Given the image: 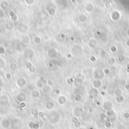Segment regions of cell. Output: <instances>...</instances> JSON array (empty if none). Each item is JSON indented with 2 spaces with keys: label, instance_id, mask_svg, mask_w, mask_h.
Listing matches in <instances>:
<instances>
[{
  "label": "cell",
  "instance_id": "obj_1",
  "mask_svg": "<svg viewBox=\"0 0 129 129\" xmlns=\"http://www.w3.org/2000/svg\"><path fill=\"white\" fill-rule=\"evenodd\" d=\"M23 55L27 60H33L35 57V51L32 48H27L23 51Z\"/></svg>",
  "mask_w": 129,
  "mask_h": 129
},
{
  "label": "cell",
  "instance_id": "obj_2",
  "mask_svg": "<svg viewBox=\"0 0 129 129\" xmlns=\"http://www.w3.org/2000/svg\"><path fill=\"white\" fill-rule=\"evenodd\" d=\"M15 85L17 88H18L20 89L21 88H25L26 86L27 85V78L23 77V76H21L17 78L16 81H15Z\"/></svg>",
  "mask_w": 129,
  "mask_h": 129
},
{
  "label": "cell",
  "instance_id": "obj_3",
  "mask_svg": "<svg viewBox=\"0 0 129 129\" xmlns=\"http://www.w3.org/2000/svg\"><path fill=\"white\" fill-rule=\"evenodd\" d=\"M27 99H28L27 94L24 91H19L18 93H17V94L15 95V100L18 103L27 102Z\"/></svg>",
  "mask_w": 129,
  "mask_h": 129
},
{
  "label": "cell",
  "instance_id": "obj_4",
  "mask_svg": "<svg viewBox=\"0 0 129 129\" xmlns=\"http://www.w3.org/2000/svg\"><path fill=\"white\" fill-rule=\"evenodd\" d=\"M0 126L3 129H9L12 126V120H10L8 118H3L0 121Z\"/></svg>",
  "mask_w": 129,
  "mask_h": 129
},
{
  "label": "cell",
  "instance_id": "obj_5",
  "mask_svg": "<svg viewBox=\"0 0 129 129\" xmlns=\"http://www.w3.org/2000/svg\"><path fill=\"white\" fill-rule=\"evenodd\" d=\"M17 30L22 35L27 34V33L29 30V26L25 23H20L18 24V26L17 27Z\"/></svg>",
  "mask_w": 129,
  "mask_h": 129
},
{
  "label": "cell",
  "instance_id": "obj_6",
  "mask_svg": "<svg viewBox=\"0 0 129 129\" xmlns=\"http://www.w3.org/2000/svg\"><path fill=\"white\" fill-rule=\"evenodd\" d=\"M10 98L6 94L0 95V106H6L9 104Z\"/></svg>",
  "mask_w": 129,
  "mask_h": 129
},
{
  "label": "cell",
  "instance_id": "obj_7",
  "mask_svg": "<svg viewBox=\"0 0 129 129\" xmlns=\"http://www.w3.org/2000/svg\"><path fill=\"white\" fill-rule=\"evenodd\" d=\"M12 46H13L14 49L16 51L18 52V53L23 52V51H24V47H25V46L21 44V43L20 42V41L19 42L14 41L12 42Z\"/></svg>",
  "mask_w": 129,
  "mask_h": 129
},
{
  "label": "cell",
  "instance_id": "obj_8",
  "mask_svg": "<svg viewBox=\"0 0 129 129\" xmlns=\"http://www.w3.org/2000/svg\"><path fill=\"white\" fill-rule=\"evenodd\" d=\"M20 42L24 46H27L30 44L31 42V38L29 35L27 34H23L21 35V37L20 39Z\"/></svg>",
  "mask_w": 129,
  "mask_h": 129
},
{
  "label": "cell",
  "instance_id": "obj_9",
  "mask_svg": "<svg viewBox=\"0 0 129 129\" xmlns=\"http://www.w3.org/2000/svg\"><path fill=\"white\" fill-rule=\"evenodd\" d=\"M41 95H42V91L39 88H34L30 91L31 98H33L34 99H39L41 97Z\"/></svg>",
  "mask_w": 129,
  "mask_h": 129
},
{
  "label": "cell",
  "instance_id": "obj_10",
  "mask_svg": "<svg viewBox=\"0 0 129 129\" xmlns=\"http://www.w3.org/2000/svg\"><path fill=\"white\" fill-rule=\"evenodd\" d=\"M5 30L6 31H12L14 27H15V25H14V23L12 22V20L10 21H7V22L5 23Z\"/></svg>",
  "mask_w": 129,
  "mask_h": 129
},
{
  "label": "cell",
  "instance_id": "obj_11",
  "mask_svg": "<svg viewBox=\"0 0 129 129\" xmlns=\"http://www.w3.org/2000/svg\"><path fill=\"white\" fill-rule=\"evenodd\" d=\"M8 16L10 20L12 21V22H16L18 19V17H17V14H16V12H14V10H10L8 12Z\"/></svg>",
  "mask_w": 129,
  "mask_h": 129
},
{
  "label": "cell",
  "instance_id": "obj_12",
  "mask_svg": "<svg viewBox=\"0 0 129 129\" xmlns=\"http://www.w3.org/2000/svg\"><path fill=\"white\" fill-rule=\"evenodd\" d=\"M26 68L29 70V72H30L32 73H36L38 72L36 68H35L30 62H27L26 63Z\"/></svg>",
  "mask_w": 129,
  "mask_h": 129
},
{
  "label": "cell",
  "instance_id": "obj_13",
  "mask_svg": "<svg viewBox=\"0 0 129 129\" xmlns=\"http://www.w3.org/2000/svg\"><path fill=\"white\" fill-rule=\"evenodd\" d=\"M45 108L46 109V110H48V111L53 110V109L55 108V103H54L52 100H48V101H47L45 103Z\"/></svg>",
  "mask_w": 129,
  "mask_h": 129
},
{
  "label": "cell",
  "instance_id": "obj_14",
  "mask_svg": "<svg viewBox=\"0 0 129 129\" xmlns=\"http://www.w3.org/2000/svg\"><path fill=\"white\" fill-rule=\"evenodd\" d=\"M52 91V88L51 85H45L44 87H43L42 89H41V91L43 93V94H50V93Z\"/></svg>",
  "mask_w": 129,
  "mask_h": 129
},
{
  "label": "cell",
  "instance_id": "obj_15",
  "mask_svg": "<svg viewBox=\"0 0 129 129\" xmlns=\"http://www.w3.org/2000/svg\"><path fill=\"white\" fill-rule=\"evenodd\" d=\"M57 54V51L55 48H49L47 51V56L50 57V58H53V57H56Z\"/></svg>",
  "mask_w": 129,
  "mask_h": 129
},
{
  "label": "cell",
  "instance_id": "obj_16",
  "mask_svg": "<svg viewBox=\"0 0 129 129\" xmlns=\"http://www.w3.org/2000/svg\"><path fill=\"white\" fill-rule=\"evenodd\" d=\"M8 6H9V3L7 1H5V0H2V1L0 2V9L5 11V12L8 9Z\"/></svg>",
  "mask_w": 129,
  "mask_h": 129
},
{
  "label": "cell",
  "instance_id": "obj_17",
  "mask_svg": "<svg viewBox=\"0 0 129 129\" xmlns=\"http://www.w3.org/2000/svg\"><path fill=\"white\" fill-rule=\"evenodd\" d=\"M32 41H33V44L35 45H40L42 40V38L39 36V35H35V36L33 38V39H32Z\"/></svg>",
  "mask_w": 129,
  "mask_h": 129
},
{
  "label": "cell",
  "instance_id": "obj_18",
  "mask_svg": "<svg viewBox=\"0 0 129 129\" xmlns=\"http://www.w3.org/2000/svg\"><path fill=\"white\" fill-rule=\"evenodd\" d=\"M8 68H9V70H10L11 71L14 72V71H16V70H18V65H17V63H16L12 62V63H9Z\"/></svg>",
  "mask_w": 129,
  "mask_h": 129
},
{
  "label": "cell",
  "instance_id": "obj_19",
  "mask_svg": "<svg viewBox=\"0 0 129 129\" xmlns=\"http://www.w3.org/2000/svg\"><path fill=\"white\" fill-rule=\"evenodd\" d=\"M66 102V98L63 95H60L57 98V103L59 105H63Z\"/></svg>",
  "mask_w": 129,
  "mask_h": 129
},
{
  "label": "cell",
  "instance_id": "obj_20",
  "mask_svg": "<svg viewBox=\"0 0 129 129\" xmlns=\"http://www.w3.org/2000/svg\"><path fill=\"white\" fill-rule=\"evenodd\" d=\"M24 2V4L27 5V6H31V5H33L35 2V0H23Z\"/></svg>",
  "mask_w": 129,
  "mask_h": 129
},
{
  "label": "cell",
  "instance_id": "obj_21",
  "mask_svg": "<svg viewBox=\"0 0 129 129\" xmlns=\"http://www.w3.org/2000/svg\"><path fill=\"white\" fill-rule=\"evenodd\" d=\"M6 49L3 45H0V55H3L5 54L6 51Z\"/></svg>",
  "mask_w": 129,
  "mask_h": 129
},
{
  "label": "cell",
  "instance_id": "obj_22",
  "mask_svg": "<svg viewBox=\"0 0 129 129\" xmlns=\"http://www.w3.org/2000/svg\"><path fill=\"white\" fill-rule=\"evenodd\" d=\"M5 78L8 81L12 79V74H11V73H9V72H6V73H5Z\"/></svg>",
  "mask_w": 129,
  "mask_h": 129
},
{
  "label": "cell",
  "instance_id": "obj_23",
  "mask_svg": "<svg viewBox=\"0 0 129 129\" xmlns=\"http://www.w3.org/2000/svg\"><path fill=\"white\" fill-rule=\"evenodd\" d=\"M5 65V62L4 59L0 58V70H2L3 68H4Z\"/></svg>",
  "mask_w": 129,
  "mask_h": 129
},
{
  "label": "cell",
  "instance_id": "obj_24",
  "mask_svg": "<svg viewBox=\"0 0 129 129\" xmlns=\"http://www.w3.org/2000/svg\"><path fill=\"white\" fill-rule=\"evenodd\" d=\"M37 115H38V116L39 118H44L45 116V113L44 112V111H39V112L37 113Z\"/></svg>",
  "mask_w": 129,
  "mask_h": 129
},
{
  "label": "cell",
  "instance_id": "obj_25",
  "mask_svg": "<svg viewBox=\"0 0 129 129\" xmlns=\"http://www.w3.org/2000/svg\"><path fill=\"white\" fill-rule=\"evenodd\" d=\"M27 106V102H20L19 103V107L20 109H25Z\"/></svg>",
  "mask_w": 129,
  "mask_h": 129
},
{
  "label": "cell",
  "instance_id": "obj_26",
  "mask_svg": "<svg viewBox=\"0 0 129 129\" xmlns=\"http://www.w3.org/2000/svg\"><path fill=\"white\" fill-rule=\"evenodd\" d=\"M12 55V50H11L10 48H7L6 49V51H5V55L7 56V57H9Z\"/></svg>",
  "mask_w": 129,
  "mask_h": 129
},
{
  "label": "cell",
  "instance_id": "obj_27",
  "mask_svg": "<svg viewBox=\"0 0 129 129\" xmlns=\"http://www.w3.org/2000/svg\"><path fill=\"white\" fill-rule=\"evenodd\" d=\"M39 128H40V125H39V124L38 122H35L33 123V128L32 129H39Z\"/></svg>",
  "mask_w": 129,
  "mask_h": 129
},
{
  "label": "cell",
  "instance_id": "obj_28",
  "mask_svg": "<svg viewBox=\"0 0 129 129\" xmlns=\"http://www.w3.org/2000/svg\"><path fill=\"white\" fill-rule=\"evenodd\" d=\"M5 16V11H3L2 9H0V17L1 18H3Z\"/></svg>",
  "mask_w": 129,
  "mask_h": 129
},
{
  "label": "cell",
  "instance_id": "obj_29",
  "mask_svg": "<svg viewBox=\"0 0 129 129\" xmlns=\"http://www.w3.org/2000/svg\"><path fill=\"white\" fill-rule=\"evenodd\" d=\"M33 123H34V121H30V122H28V127L30 128H33Z\"/></svg>",
  "mask_w": 129,
  "mask_h": 129
},
{
  "label": "cell",
  "instance_id": "obj_30",
  "mask_svg": "<svg viewBox=\"0 0 129 129\" xmlns=\"http://www.w3.org/2000/svg\"><path fill=\"white\" fill-rule=\"evenodd\" d=\"M2 84H3V82H2V78H0V87L2 85Z\"/></svg>",
  "mask_w": 129,
  "mask_h": 129
},
{
  "label": "cell",
  "instance_id": "obj_31",
  "mask_svg": "<svg viewBox=\"0 0 129 129\" xmlns=\"http://www.w3.org/2000/svg\"><path fill=\"white\" fill-rule=\"evenodd\" d=\"M2 33V28L0 27V33Z\"/></svg>",
  "mask_w": 129,
  "mask_h": 129
}]
</instances>
